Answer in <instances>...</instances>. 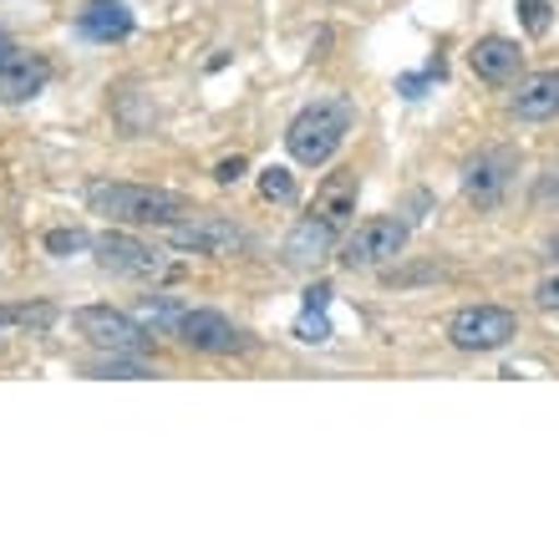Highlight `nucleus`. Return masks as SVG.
Returning <instances> with one entry per match:
<instances>
[{
  "label": "nucleus",
  "instance_id": "1",
  "mask_svg": "<svg viewBox=\"0 0 559 559\" xmlns=\"http://www.w3.org/2000/svg\"><path fill=\"white\" fill-rule=\"evenodd\" d=\"M92 214H103L112 224H174L193 214V204L174 189H153V183H87Z\"/></svg>",
  "mask_w": 559,
  "mask_h": 559
},
{
  "label": "nucleus",
  "instance_id": "2",
  "mask_svg": "<svg viewBox=\"0 0 559 559\" xmlns=\"http://www.w3.org/2000/svg\"><path fill=\"white\" fill-rule=\"evenodd\" d=\"M352 133V107L346 103H310L306 112H295L290 128H285V147H290L295 163L306 168H321V163L336 158V147Z\"/></svg>",
  "mask_w": 559,
  "mask_h": 559
},
{
  "label": "nucleus",
  "instance_id": "3",
  "mask_svg": "<svg viewBox=\"0 0 559 559\" xmlns=\"http://www.w3.org/2000/svg\"><path fill=\"white\" fill-rule=\"evenodd\" d=\"M72 325H76V336H87L92 346L107 352V356H143L147 346H153V336L143 331V321L128 316V310H112V306L72 310Z\"/></svg>",
  "mask_w": 559,
  "mask_h": 559
},
{
  "label": "nucleus",
  "instance_id": "4",
  "mask_svg": "<svg viewBox=\"0 0 559 559\" xmlns=\"http://www.w3.org/2000/svg\"><path fill=\"white\" fill-rule=\"evenodd\" d=\"M402 245H407V219H397V214H371V219H361L352 235H346L341 265L377 270V265H386V260H397Z\"/></svg>",
  "mask_w": 559,
  "mask_h": 559
},
{
  "label": "nucleus",
  "instance_id": "5",
  "mask_svg": "<svg viewBox=\"0 0 559 559\" xmlns=\"http://www.w3.org/2000/svg\"><path fill=\"white\" fill-rule=\"evenodd\" d=\"M519 336V316L503 306H463L448 321V341L457 352H499Z\"/></svg>",
  "mask_w": 559,
  "mask_h": 559
},
{
  "label": "nucleus",
  "instance_id": "6",
  "mask_svg": "<svg viewBox=\"0 0 559 559\" xmlns=\"http://www.w3.org/2000/svg\"><path fill=\"white\" fill-rule=\"evenodd\" d=\"M163 235L174 250H193V254H235L245 250V229L224 214H183V219L163 224Z\"/></svg>",
  "mask_w": 559,
  "mask_h": 559
},
{
  "label": "nucleus",
  "instance_id": "7",
  "mask_svg": "<svg viewBox=\"0 0 559 559\" xmlns=\"http://www.w3.org/2000/svg\"><path fill=\"white\" fill-rule=\"evenodd\" d=\"M92 254H97V265L112 270V275H133V280H158L168 275V260H163L153 245L133 235H118V229H107V235L92 239Z\"/></svg>",
  "mask_w": 559,
  "mask_h": 559
},
{
  "label": "nucleus",
  "instance_id": "8",
  "mask_svg": "<svg viewBox=\"0 0 559 559\" xmlns=\"http://www.w3.org/2000/svg\"><path fill=\"white\" fill-rule=\"evenodd\" d=\"M189 352H209V356H224V352H239V346H250L245 331H235V321L224 316V310H183V321L174 331Z\"/></svg>",
  "mask_w": 559,
  "mask_h": 559
},
{
  "label": "nucleus",
  "instance_id": "9",
  "mask_svg": "<svg viewBox=\"0 0 559 559\" xmlns=\"http://www.w3.org/2000/svg\"><path fill=\"white\" fill-rule=\"evenodd\" d=\"M519 158L509 147H484L478 158H468L463 168V193H468L473 204H499L503 189H509V178H514Z\"/></svg>",
  "mask_w": 559,
  "mask_h": 559
},
{
  "label": "nucleus",
  "instance_id": "10",
  "mask_svg": "<svg viewBox=\"0 0 559 559\" xmlns=\"http://www.w3.org/2000/svg\"><path fill=\"white\" fill-rule=\"evenodd\" d=\"M473 72H478V82H488V87H503V82H514L519 67H524V51H519V41H509V36H484V41L468 51Z\"/></svg>",
  "mask_w": 559,
  "mask_h": 559
},
{
  "label": "nucleus",
  "instance_id": "11",
  "mask_svg": "<svg viewBox=\"0 0 559 559\" xmlns=\"http://www.w3.org/2000/svg\"><path fill=\"white\" fill-rule=\"evenodd\" d=\"M356 193H361V178H356V168H336V174L321 183V193H316L310 214H321L325 224H336L341 235H346V224H352V214H356Z\"/></svg>",
  "mask_w": 559,
  "mask_h": 559
},
{
  "label": "nucleus",
  "instance_id": "12",
  "mask_svg": "<svg viewBox=\"0 0 559 559\" xmlns=\"http://www.w3.org/2000/svg\"><path fill=\"white\" fill-rule=\"evenodd\" d=\"M336 239H341L336 224H325L321 214H306L290 229V239H285V260L290 265H316V260H325V254L336 250Z\"/></svg>",
  "mask_w": 559,
  "mask_h": 559
},
{
  "label": "nucleus",
  "instance_id": "13",
  "mask_svg": "<svg viewBox=\"0 0 559 559\" xmlns=\"http://www.w3.org/2000/svg\"><path fill=\"white\" fill-rule=\"evenodd\" d=\"M76 31H82L87 41H122V36L133 31V11H128L122 0H87V5L76 11Z\"/></svg>",
  "mask_w": 559,
  "mask_h": 559
},
{
  "label": "nucleus",
  "instance_id": "14",
  "mask_svg": "<svg viewBox=\"0 0 559 559\" xmlns=\"http://www.w3.org/2000/svg\"><path fill=\"white\" fill-rule=\"evenodd\" d=\"M46 82H51V67L41 57H31V51H21L11 67H0V103H26Z\"/></svg>",
  "mask_w": 559,
  "mask_h": 559
},
{
  "label": "nucleus",
  "instance_id": "15",
  "mask_svg": "<svg viewBox=\"0 0 559 559\" xmlns=\"http://www.w3.org/2000/svg\"><path fill=\"white\" fill-rule=\"evenodd\" d=\"M514 112L530 122H545V118H559V72H534L519 82L514 92Z\"/></svg>",
  "mask_w": 559,
  "mask_h": 559
},
{
  "label": "nucleus",
  "instance_id": "16",
  "mask_svg": "<svg viewBox=\"0 0 559 559\" xmlns=\"http://www.w3.org/2000/svg\"><path fill=\"white\" fill-rule=\"evenodd\" d=\"M51 321H57L51 306H0V331H11V325H36V331H46Z\"/></svg>",
  "mask_w": 559,
  "mask_h": 559
},
{
  "label": "nucleus",
  "instance_id": "17",
  "mask_svg": "<svg viewBox=\"0 0 559 559\" xmlns=\"http://www.w3.org/2000/svg\"><path fill=\"white\" fill-rule=\"evenodd\" d=\"M260 193H265L270 204H295V178L285 168H265L260 174Z\"/></svg>",
  "mask_w": 559,
  "mask_h": 559
},
{
  "label": "nucleus",
  "instance_id": "18",
  "mask_svg": "<svg viewBox=\"0 0 559 559\" xmlns=\"http://www.w3.org/2000/svg\"><path fill=\"white\" fill-rule=\"evenodd\" d=\"M295 336L310 341V346H325V341H331V325H325V316L316 306H306V316L295 321Z\"/></svg>",
  "mask_w": 559,
  "mask_h": 559
},
{
  "label": "nucleus",
  "instance_id": "19",
  "mask_svg": "<svg viewBox=\"0 0 559 559\" xmlns=\"http://www.w3.org/2000/svg\"><path fill=\"white\" fill-rule=\"evenodd\" d=\"M46 250L76 254V250H87V235H82V229H51V235H46Z\"/></svg>",
  "mask_w": 559,
  "mask_h": 559
},
{
  "label": "nucleus",
  "instance_id": "20",
  "mask_svg": "<svg viewBox=\"0 0 559 559\" xmlns=\"http://www.w3.org/2000/svg\"><path fill=\"white\" fill-rule=\"evenodd\" d=\"M519 15H524V31H530V36H545L549 31V5L545 0H519Z\"/></svg>",
  "mask_w": 559,
  "mask_h": 559
},
{
  "label": "nucleus",
  "instance_id": "21",
  "mask_svg": "<svg viewBox=\"0 0 559 559\" xmlns=\"http://www.w3.org/2000/svg\"><path fill=\"white\" fill-rule=\"evenodd\" d=\"M143 321H153V325H168V331H178V321H183V310H178V306H168V300H147V306H143Z\"/></svg>",
  "mask_w": 559,
  "mask_h": 559
},
{
  "label": "nucleus",
  "instance_id": "22",
  "mask_svg": "<svg viewBox=\"0 0 559 559\" xmlns=\"http://www.w3.org/2000/svg\"><path fill=\"white\" fill-rule=\"evenodd\" d=\"M97 377H147L138 361H107V367H97Z\"/></svg>",
  "mask_w": 559,
  "mask_h": 559
},
{
  "label": "nucleus",
  "instance_id": "23",
  "mask_svg": "<svg viewBox=\"0 0 559 559\" xmlns=\"http://www.w3.org/2000/svg\"><path fill=\"white\" fill-rule=\"evenodd\" d=\"M534 300H539L545 310H559V275H555V280H545V285L534 290Z\"/></svg>",
  "mask_w": 559,
  "mask_h": 559
},
{
  "label": "nucleus",
  "instance_id": "24",
  "mask_svg": "<svg viewBox=\"0 0 559 559\" xmlns=\"http://www.w3.org/2000/svg\"><path fill=\"white\" fill-rule=\"evenodd\" d=\"M239 174H245V158H224L219 168H214V178H219V183H235Z\"/></svg>",
  "mask_w": 559,
  "mask_h": 559
},
{
  "label": "nucleus",
  "instance_id": "25",
  "mask_svg": "<svg viewBox=\"0 0 559 559\" xmlns=\"http://www.w3.org/2000/svg\"><path fill=\"white\" fill-rule=\"evenodd\" d=\"M306 306H316V310H325V306H331V285H325V280H321V285H310V290H306Z\"/></svg>",
  "mask_w": 559,
  "mask_h": 559
},
{
  "label": "nucleus",
  "instance_id": "26",
  "mask_svg": "<svg viewBox=\"0 0 559 559\" xmlns=\"http://www.w3.org/2000/svg\"><path fill=\"white\" fill-rule=\"evenodd\" d=\"M15 57H21V46H15L11 36H5V31H0V67H11Z\"/></svg>",
  "mask_w": 559,
  "mask_h": 559
}]
</instances>
